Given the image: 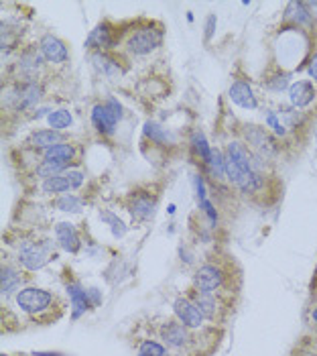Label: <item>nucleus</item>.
<instances>
[{
  "instance_id": "8",
  "label": "nucleus",
  "mask_w": 317,
  "mask_h": 356,
  "mask_svg": "<svg viewBox=\"0 0 317 356\" xmlns=\"http://www.w3.org/2000/svg\"><path fill=\"white\" fill-rule=\"evenodd\" d=\"M83 183V175L79 171H68V173H61L55 175L51 179H45L43 183V192L47 194H63L71 188H79Z\"/></svg>"
},
{
  "instance_id": "34",
  "label": "nucleus",
  "mask_w": 317,
  "mask_h": 356,
  "mask_svg": "<svg viewBox=\"0 0 317 356\" xmlns=\"http://www.w3.org/2000/svg\"><path fill=\"white\" fill-rule=\"evenodd\" d=\"M100 218H102V220H106V222H110V224H112V232H114V236H122V234L126 232L124 224L120 222L118 218H114L112 214H100Z\"/></svg>"
},
{
  "instance_id": "20",
  "label": "nucleus",
  "mask_w": 317,
  "mask_h": 356,
  "mask_svg": "<svg viewBox=\"0 0 317 356\" xmlns=\"http://www.w3.org/2000/svg\"><path fill=\"white\" fill-rule=\"evenodd\" d=\"M59 141H61V137L57 130H39L29 139V143L37 149H51V147L59 145Z\"/></svg>"
},
{
  "instance_id": "22",
  "label": "nucleus",
  "mask_w": 317,
  "mask_h": 356,
  "mask_svg": "<svg viewBox=\"0 0 317 356\" xmlns=\"http://www.w3.org/2000/svg\"><path fill=\"white\" fill-rule=\"evenodd\" d=\"M195 305L199 308V312L204 314V317L215 319V316H218V303H215V299L210 293H197L195 295Z\"/></svg>"
},
{
  "instance_id": "33",
  "label": "nucleus",
  "mask_w": 317,
  "mask_h": 356,
  "mask_svg": "<svg viewBox=\"0 0 317 356\" xmlns=\"http://www.w3.org/2000/svg\"><path fill=\"white\" fill-rule=\"evenodd\" d=\"M266 124H269V126L273 128V132L277 134V137H285V134H287L285 124H282V122L279 120V116H277L275 112H266Z\"/></svg>"
},
{
  "instance_id": "29",
  "label": "nucleus",
  "mask_w": 317,
  "mask_h": 356,
  "mask_svg": "<svg viewBox=\"0 0 317 356\" xmlns=\"http://www.w3.org/2000/svg\"><path fill=\"white\" fill-rule=\"evenodd\" d=\"M21 70L25 72V74H35L37 72V67L41 65V55L39 53H27V55H23L21 57Z\"/></svg>"
},
{
  "instance_id": "18",
  "label": "nucleus",
  "mask_w": 317,
  "mask_h": 356,
  "mask_svg": "<svg viewBox=\"0 0 317 356\" xmlns=\"http://www.w3.org/2000/svg\"><path fill=\"white\" fill-rule=\"evenodd\" d=\"M130 212L139 220H148L155 212V199L148 198V196H137L135 201H132V206H130Z\"/></svg>"
},
{
  "instance_id": "26",
  "label": "nucleus",
  "mask_w": 317,
  "mask_h": 356,
  "mask_svg": "<svg viewBox=\"0 0 317 356\" xmlns=\"http://www.w3.org/2000/svg\"><path fill=\"white\" fill-rule=\"evenodd\" d=\"M65 167H68V163H63V161H43V165L37 167V175L45 177V179H51L57 173H61Z\"/></svg>"
},
{
  "instance_id": "39",
  "label": "nucleus",
  "mask_w": 317,
  "mask_h": 356,
  "mask_svg": "<svg viewBox=\"0 0 317 356\" xmlns=\"http://www.w3.org/2000/svg\"><path fill=\"white\" fill-rule=\"evenodd\" d=\"M309 76H311V78L317 81V53H315V55L309 59Z\"/></svg>"
},
{
  "instance_id": "21",
  "label": "nucleus",
  "mask_w": 317,
  "mask_h": 356,
  "mask_svg": "<svg viewBox=\"0 0 317 356\" xmlns=\"http://www.w3.org/2000/svg\"><path fill=\"white\" fill-rule=\"evenodd\" d=\"M75 155V149L68 143H59L51 149L45 151V161H63V163H70Z\"/></svg>"
},
{
  "instance_id": "2",
  "label": "nucleus",
  "mask_w": 317,
  "mask_h": 356,
  "mask_svg": "<svg viewBox=\"0 0 317 356\" xmlns=\"http://www.w3.org/2000/svg\"><path fill=\"white\" fill-rule=\"evenodd\" d=\"M51 259V244L49 242H25L19 250V261L25 269L37 271Z\"/></svg>"
},
{
  "instance_id": "5",
  "label": "nucleus",
  "mask_w": 317,
  "mask_h": 356,
  "mask_svg": "<svg viewBox=\"0 0 317 356\" xmlns=\"http://www.w3.org/2000/svg\"><path fill=\"white\" fill-rule=\"evenodd\" d=\"M244 128H246L244 130L246 141L258 151L260 157H271V155H275V153L279 151L277 141L273 139V134L266 132V128H260V126H254V124L244 126Z\"/></svg>"
},
{
  "instance_id": "13",
  "label": "nucleus",
  "mask_w": 317,
  "mask_h": 356,
  "mask_svg": "<svg viewBox=\"0 0 317 356\" xmlns=\"http://www.w3.org/2000/svg\"><path fill=\"white\" fill-rule=\"evenodd\" d=\"M55 234H57V240L59 244L68 250V252H77L79 248V236L75 232V228L68 222H61L55 226Z\"/></svg>"
},
{
  "instance_id": "27",
  "label": "nucleus",
  "mask_w": 317,
  "mask_h": 356,
  "mask_svg": "<svg viewBox=\"0 0 317 356\" xmlns=\"http://www.w3.org/2000/svg\"><path fill=\"white\" fill-rule=\"evenodd\" d=\"M144 134L155 143H167L169 141V132H167L163 126L155 124V122H146L144 124Z\"/></svg>"
},
{
  "instance_id": "28",
  "label": "nucleus",
  "mask_w": 317,
  "mask_h": 356,
  "mask_svg": "<svg viewBox=\"0 0 317 356\" xmlns=\"http://www.w3.org/2000/svg\"><path fill=\"white\" fill-rule=\"evenodd\" d=\"M210 167H211V171H213V175L218 177V179H222V177H226V157H222V153L215 149V151H211V159H210Z\"/></svg>"
},
{
  "instance_id": "12",
  "label": "nucleus",
  "mask_w": 317,
  "mask_h": 356,
  "mask_svg": "<svg viewBox=\"0 0 317 356\" xmlns=\"http://www.w3.org/2000/svg\"><path fill=\"white\" fill-rule=\"evenodd\" d=\"M230 100L234 102V104L242 106V108H248V110H254V108L258 106L252 88H250L246 81H240V79L232 83V88H230Z\"/></svg>"
},
{
  "instance_id": "30",
  "label": "nucleus",
  "mask_w": 317,
  "mask_h": 356,
  "mask_svg": "<svg viewBox=\"0 0 317 356\" xmlns=\"http://www.w3.org/2000/svg\"><path fill=\"white\" fill-rule=\"evenodd\" d=\"M57 208L61 212H79L81 210V199L75 196H61L57 199Z\"/></svg>"
},
{
  "instance_id": "25",
  "label": "nucleus",
  "mask_w": 317,
  "mask_h": 356,
  "mask_svg": "<svg viewBox=\"0 0 317 356\" xmlns=\"http://www.w3.org/2000/svg\"><path fill=\"white\" fill-rule=\"evenodd\" d=\"M47 120H49V126H51L53 130H63V128L71 126L73 118H71L70 110H53L51 114L47 116Z\"/></svg>"
},
{
  "instance_id": "4",
  "label": "nucleus",
  "mask_w": 317,
  "mask_h": 356,
  "mask_svg": "<svg viewBox=\"0 0 317 356\" xmlns=\"http://www.w3.org/2000/svg\"><path fill=\"white\" fill-rule=\"evenodd\" d=\"M161 41H163L161 31L141 29L128 39L126 47H128L130 53H135V55H146V53H151V51H155L161 45Z\"/></svg>"
},
{
  "instance_id": "41",
  "label": "nucleus",
  "mask_w": 317,
  "mask_h": 356,
  "mask_svg": "<svg viewBox=\"0 0 317 356\" xmlns=\"http://www.w3.org/2000/svg\"><path fill=\"white\" fill-rule=\"evenodd\" d=\"M139 356H141V354H139Z\"/></svg>"
},
{
  "instance_id": "23",
  "label": "nucleus",
  "mask_w": 317,
  "mask_h": 356,
  "mask_svg": "<svg viewBox=\"0 0 317 356\" xmlns=\"http://www.w3.org/2000/svg\"><path fill=\"white\" fill-rule=\"evenodd\" d=\"M262 185H264V175L258 173V171H250L238 185V190L242 194H256L262 190Z\"/></svg>"
},
{
  "instance_id": "10",
  "label": "nucleus",
  "mask_w": 317,
  "mask_h": 356,
  "mask_svg": "<svg viewBox=\"0 0 317 356\" xmlns=\"http://www.w3.org/2000/svg\"><path fill=\"white\" fill-rule=\"evenodd\" d=\"M315 98V88L313 83L303 79V81H295L289 86V100L295 108H305L309 106Z\"/></svg>"
},
{
  "instance_id": "35",
  "label": "nucleus",
  "mask_w": 317,
  "mask_h": 356,
  "mask_svg": "<svg viewBox=\"0 0 317 356\" xmlns=\"http://www.w3.org/2000/svg\"><path fill=\"white\" fill-rule=\"evenodd\" d=\"M266 86H269L271 90H275V92L285 90V88L289 86V76H287V74H281V76L273 78V81H266Z\"/></svg>"
},
{
  "instance_id": "9",
  "label": "nucleus",
  "mask_w": 317,
  "mask_h": 356,
  "mask_svg": "<svg viewBox=\"0 0 317 356\" xmlns=\"http://www.w3.org/2000/svg\"><path fill=\"white\" fill-rule=\"evenodd\" d=\"M41 53L47 61H51V63H65L70 57L68 53V47H65L57 37L53 35H45L41 39Z\"/></svg>"
},
{
  "instance_id": "15",
  "label": "nucleus",
  "mask_w": 317,
  "mask_h": 356,
  "mask_svg": "<svg viewBox=\"0 0 317 356\" xmlns=\"http://www.w3.org/2000/svg\"><path fill=\"white\" fill-rule=\"evenodd\" d=\"M226 157H230L240 169H244V171H252V155H250L248 149L242 143L232 141L228 145V155Z\"/></svg>"
},
{
  "instance_id": "11",
  "label": "nucleus",
  "mask_w": 317,
  "mask_h": 356,
  "mask_svg": "<svg viewBox=\"0 0 317 356\" xmlns=\"http://www.w3.org/2000/svg\"><path fill=\"white\" fill-rule=\"evenodd\" d=\"M161 336H163V340H167V344L173 348H183L189 340L187 326H183L181 321H167L161 328Z\"/></svg>"
},
{
  "instance_id": "1",
  "label": "nucleus",
  "mask_w": 317,
  "mask_h": 356,
  "mask_svg": "<svg viewBox=\"0 0 317 356\" xmlns=\"http://www.w3.org/2000/svg\"><path fill=\"white\" fill-rule=\"evenodd\" d=\"M120 118H122V106L116 100H108L106 104H98L92 110V122L98 128V132L102 134H110Z\"/></svg>"
},
{
  "instance_id": "16",
  "label": "nucleus",
  "mask_w": 317,
  "mask_h": 356,
  "mask_svg": "<svg viewBox=\"0 0 317 356\" xmlns=\"http://www.w3.org/2000/svg\"><path fill=\"white\" fill-rule=\"evenodd\" d=\"M41 98V88L37 86V83H25V86H21V90L16 92V106L19 108H29L33 106L35 102Z\"/></svg>"
},
{
  "instance_id": "40",
  "label": "nucleus",
  "mask_w": 317,
  "mask_h": 356,
  "mask_svg": "<svg viewBox=\"0 0 317 356\" xmlns=\"http://www.w3.org/2000/svg\"><path fill=\"white\" fill-rule=\"evenodd\" d=\"M311 317H313V321H315V324H317V308L313 310V314H311Z\"/></svg>"
},
{
  "instance_id": "36",
  "label": "nucleus",
  "mask_w": 317,
  "mask_h": 356,
  "mask_svg": "<svg viewBox=\"0 0 317 356\" xmlns=\"http://www.w3.org/2000/svg\"><path fill=\"white\" fill-rule=\"evenodd\" d=\"M195 188H197V198H199V203L206 201V185H204V179L202 177H195Z\"/></svg>"
},
{
  "instance_id": "32",
  "label": "nucleus",
  "mask_w": 317,
  "mask_h": 356,
  "mask_svg": "<svg viewBox=\"0 0 317 356\" xmlns=\"http://www.w3.org/2000/svg\"><path fill=\"white\" fill-rule=\"evenodd\" d=\"M141 356H169V354H167V350L161 344L146 340L141 344Z\"/></svg>"
},
{
  "instance_id": "7",
  "label": "nucleus",
  "mask_w": 317,
  "mask_h": 356,
  "mask_svg": "<svg viewBox=\"0 0 317 356\" xmlns=\"http://www.w3.org/2000/svg\"><path fill=\"white\" fill-rule=\"evenodd\" d=\"M173 310H175V316L179 317V321L183 326H187V328H199V326H202L204 314L199 312V308L193 301H189L185 297H179L173 303Z\"/></svg>"
},
{
  "instance_id": "37",
  "label": "nucleus",
  "mask_w": 317,
  "mask_h": 356,
  "mask_svg": "<svg viewBox=\"0 0 317 356\" xmlns=\"http://www.w3.org/2000/svg\"><path fill=\"white\" fill-rule=\"evenodd\" d=\"M202 208H204V210H206V214L211 218V222H215V220H218V214H215L213 206H211V203H210L208 199H206V201H202Z\"/></svg>"
},
{
  "instance_id": "31",
  "label": "nucleus",
  "mask_w": 317,
  "mask_h": 356,
  "mask_svg": "<svg viewBox=\"0 0 317 356\" xmlns=\"http://www.w3.org/2000/svg\"><path fill=\"white\" fill-rule=\"evenodd\" d=\"M193 145H195V151L199 153V157H202L206 163H210V159H211V149L208 147L206 137H204L202 132H195V134H193Z\"/></svg>"
},
{
  "instance_id": "38",
  "label": "nucleus",
  "mask_w": 317,
  "mask_h": 356,
  "mask_svg": "<svg viewBox=\"0 0 317 356\" xmlns=\"http://www.w3.org/2000/svg\"><path fill=\"white\" fill-rule=\"evenodd\" d=\"M215 23H218V21H215V16L210 14V16H208V25H206V37H208V39L211 37V33H213V29H215Z\"/></svg>"
},
{
  "instance_id": "3",
  "label": "nucleus",
  "mask_w": 317,
  "mask_h": 356,
  "mask_svg": "<svg viewBox=\"0 0 317 356\" xmlns=\"http://www.w3.org/2000/svg\"><path fill=\"white\" fill-rule=\"evenodd\" d=\"M16 303H19L21 310L29 314H39L53 303V295L45 289H37V287H25L16 295Z\"/></svg>"
},
{
  "instance_id": "14",
  "label": "nucleus",
  "mask_w": 317,
  "mask_h": 356,
  "mask_svg": "<svg viewBox=\"0 0 317 356\" xmlns=\"http://www.w3.org/2000/svg\"><path fill=\"white\" fill-rule=\"evenodd\" d=\"M114 45V39H112V31L108 29L106 23L102 25H98L92 33H90V37L86 41V47L90 49H108Z\"/></svg>"
},
{
  "instance_id": "6",
  "label": "nucleus",
  "mask_w": 317,
  "mask_h": 356,
  "mask_svg": "<svg viewBox=\"0 0 317 356\" xmlns=\"http://www.w3.org/2000/svg\"><path fill=\"white\" fill-rule=\"evenodd\" d=\"M193 281H195V287L202 293H211V291L222 287L224 273H222V269H218L215 265H204V267L197 269Z\"/></svg>"
},
{
  "instance_id": "19",
  "label": "nucleus",
  "mask_w": 317,
  "mask_h": 356,
  "mask_svg": "<svg viewBox=\"0 0 317 356\" xmlns=\"http://www.w3.org/2000/svg\"><path fill=\"white\" fill-rule=\"evenodd\" d=\"M68 291H70L71 305H73V317H79L86 310H90L88 295H86V291H81V287H79V285H75V283L68 285Z\"/></svg>"
},
{
  "instance_id": "17",
  "label": "nucleus",
  "mask_w": 317,
  "mask_h": 356,
  "mask_svg": "<svg viewBox=\"0 0 317 356\" xmlns=\"http://www.w3.org/2000/svg\"><path fill=\"white\" fill-rule=\"evenodd\" d=\"M287 19H293L297 25H313V14L309 12L307 4L305 2H289L287 4Z\"/></svg>"
},
{
  "instance_id": "24",
  "label": "nucleus",
  "mask_w": 317,
  "mask_h": 356,
  "mask_svg": "<svg viewBox=\"0 0 317 356\" xmlns=\"http://www.w3.org/2000/svg\"><path fill=\"white\" fill-rule=\"evenodd\" d=\"M19 283H21V275H16V271L10 267H2V273H0V289H2V295H8L10 291H14Z\"/></svg>"
}]
</instances>
